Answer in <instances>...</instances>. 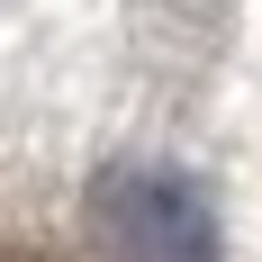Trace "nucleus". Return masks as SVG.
<instances>
[{
    "label": "nucleus",
    "instance_id": "nucleus-1",
    "mask_svg": "<svg viewBox=\"0 0 262 262\" xmlns=\"http://www.w3.org/2000/svg\"><path fill=\"white\" fill-rule=\"evenodd\" d=\"M100 235L127 262H217L208 208L172 172H108L100 181Z\"/></svg>",
    "mask_w": 262,
    "mask_h": 262
}]
</instances>
